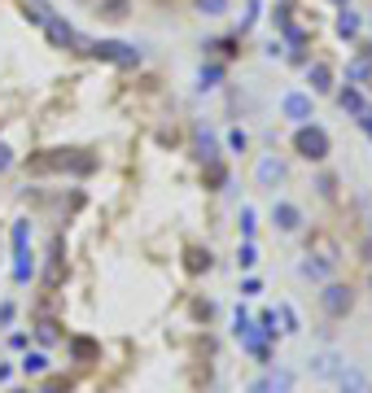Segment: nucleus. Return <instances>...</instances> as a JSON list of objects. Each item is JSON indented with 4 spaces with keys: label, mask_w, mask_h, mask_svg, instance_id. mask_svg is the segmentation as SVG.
Segmentation results:
<instances>
[{
    "label": "nucleus",
    "mask_w": 372,
    "mask_h": 393,
    "mask_svg": "<svg viewBox=\"0 0 372 393\" xmlns=\"http://www.w3.org/2000/svg\"><path fill=\"white\" fill-rule=\"evenodd\" d=\"M281 110H285V118H293V123H311V118H315V105H311L307 92H289V96L281 101Z\"/></svg>",
    "instance_id": "nucleus-6"
},
{
    "label": "nucleus",
    "mask_w": 372,
    "mask_h": 393,
    "mask_svg": "<svg viewBox=\"0 0 372 393\" xmlns=\"http://www.w3.org/2000/svg\"><path fill=\"white\" fill-rule=\"evenodd\" d=\"M363 254H368V258H372V241H368V245H363Z\"/></svg>",
    "instance_id": "nucleus-38"
},
{
    "label": "nucleus",
    "mask_w": 372,
    "mask_h": 393,
    "mask_svg": "<svg viewBox=\"0 0 372 393\" xmlns=\"http://www.w3.org/2000/svg\"><path fill=\"white\" fill-rule=\"evenodd\" d=\"M359 127L368 131V136H372V110H368V105H363V114H359Z\"/></svg>",
    "instance_id": "nucleus-36"
},
{
    "label": "nucleus",
    "mask_w": 372,
    "mask_h": 393,
    "mask_svg": "<svg viewBox=\"0 0 372 393\" xmlns=\"http://www.w3.org/2000/svg\"><path fill=\"white\" fill-rule=\"evenodd\" d=\"M40 393H70V380H66V376H48Z\"/></svg>",
    "instance_id": "nucleus-26"
},
{
    "label": "nucleus",
    "mask_w": 372,
    "mask_h": 393,
    "mask_svg": "<svg viewBox=\"0 0 372 393\" xmlns=\"http://www.w3.org/2000/svg\"><path fill=\"white\" fill-rule=\"evenodd\" d=\"M197 13L219 18V13H228V0H197Z\"/></svg>",
    "instance_id": "nucleus-22"
},
{
    "label": "nucleus",
    "mask_w": 372,
    "mask_h": 393,
    "mask_svg": "<svg viewBox=\"0 0 372 393\" xmlns=\"http://www.w3.org/2000/svg\"><path fill=\"white\" fill-rule=\"evenodd\" d=\"M259 293H263V284H259L254 275H245V280H241V297H259Z\"/></svg>",
    "instance_id": "nucleus-28"
},
{
    "label": "nucleus",
    "mask_w": 372,
    "mask_h": 393,
    "mask_svg": "<svg viewBox=\"0 0 372 393\" xmlns=\"http://www.w3.org/2000/svg\"><path fill=\"white\" fill-rule=\"evenodd\" d=\"M320 306H325L329 319H346V314L355 310V288H351V284L329 280V284H325V293H320Z\"/></svg>",
    "instance_id": "nucleus-2"
},
{
    "label": "nucleus",
    "mask_w": 372,
    "mask_h": 393,
    "mask_svg": "<svg viewBox=\"0 0 372 393\" xmlns=\"http://www.w3.org/2000/svg\"><path fill=\"white\" fill-rule=\"evenodd\" d=\"M271 223H276V232L293 236L298 227H303V210H298L293 201H276V205H271Z\"/></svg>",
    "instance_id": "nucleus-5"
},
{
    "label": "nucleus",
    "mask_w": 372,
    "mask_h": 393,
    "mask_svg": "<svg viewBox=\"0 0 372 393\" xmlns=\"http://www.w3.org/2000/svg\"><path fill=\"white\" fill-rule=\"evenodd\" d=\"M228 149H232V153H245V149H250V136H245L241 127H232V131H228Z\"/></svg>",
    "instance_id": "nucleus-23"
},
{
    "label": "nucleus",
    "mask_w": 372,
    "mask_h": 393,
    "mask_svg": "<svg viewBox=\"0 0 372 393\" xmlns=\"http://www.w3.org/2000/svg\"><path fill=\"white\" fill-rule=\"evenodd\" d=\"M281 179H285V162H281L276 153H267L263 162H259V183H263V188H276Z\"/></svg>",
    "instance_id": "nucleus-9"
},
{
    "label": "nucleus",
    "mask_w": 372,
    "mask_h": 393,
    "mask_svg": "<svg viewBox=\"0 0 372 393\" xmlns=\"http://www.w3.org/2000/svg\"><path fill=\"white\" fill-rule=\"evenodd\" d=\"M223 79V66H202V88H219Z\"/></svg>",
    "instance_id": "nucleus-25"
},
{
    "label": "nucleus",
    "mask_w": 372,
    "mask_h": 393,
    "mask_svg": "<svg viewBox=\"0 0 372 393\" xmlns=\"http://www.w3.org/2000/svg\"><path fill=\"white\" fill-rule=\"evenodd\" d=\"M337 5H342V9H346V5H351V0H337Z\"/></svg>",
    "instance_id": "nucleus-40"
},
{
    "label": "nucleus",
    "mask_w": 372,
    "mask_h": 393,
    "mask_svg": "<svg viewBox=\"0 0 372 393\" xmlns=\"http://www.w3.org/2000/svg\"><path fill=\"white\" fill-rule=\"evenodd\" d=\"M333 380H337V389H342V393H363V389H368L363 372H359V367H346V363H342V372H337Z\"/></svg>",
    "instance_id": "nucleus-11"
},
{
    "label": "nucleus",
    "mask_w": 372,
    "mask_h": 393,
    "mask_svg": "<svg viewBox=\"0 0 372 393\" xmlns=\"http://www.w3.org/2000/svg\"><path fill=\"white\" fill-rule=\"evenodd\" d=\"M281 319H285V328H281V332H289V336H293V332H298V314H293V306H285V310H281Z\"/></svg>",
    "instance_id": "nucleus-29"
},
{
    "label": "nucleus",
    "mask_w": 372,
    "mask_h": 393,
    "mask_svg": "<svg viewBox=\"0 0 372 393\" xmlns=\"http://www.w3.org/2000/svg\"><path fill=\"white\" fill-rule=\"evenodd\" d=\"M237 262H241V271H250L254 262H259V249H254V241H245V245L237 249Z\"/></svg>",
    "instance_id": "nucleus-20"
},
{
    "label": "nucleus",
    "mask_w": 372,
    "mask_h": 393,
    "mask_svg": "<svg viewBox=\"0 0 372 393\" xmlns=\"http://www.w3.org/2000/svg\"><path fill=\"white\" fill-rule=\"evenodd\" d=\"M337 105H342V110L346 114H363V92H355V88H346V92H337Z\"/></svg>",
    "instance_id": "nucleus-16"
},
{
    "label": "nucleus",
    "mask_w": 372,
    "mask_h": 393,
    "mask_svg": "<svg viewBox=\"0 0 372 393\" xmlns=\"http://www.w3.org/2000/svg\"><path fill=\"white\" fill-rule=\"evenodd\" d=\"M35 341H40V346H57V341H62V332H57V324H48V319H44V324L35 328Z\"/></svg>",
    "instance_id": "nucleus-19"
},
{
    "label": "nucleus",
    "mask_w": 372,
    "mask_h": 393,
    "mask_svg": "<svg viewBox=\"0 0 372 393\" xmlns=\"http://www.w3.org/2000/svg\"><path fill=\"white\" fill-rule=\"evenodd\" d=\"M13 324V302H0V328Z\"/></svg>",
    "instance_id": "nucleus-32"
},
{
    "label": "nucleus",
    "mask_w": 372,
    "mask_h": 393,
    "mask_svg": "<svg viewBox=\"0 0 372 393\" xmlns=\"http://www.w3.org/2000/svg\"><path fill=\"white\" fill-rule=\"evenodd\" d=\"M320 193L333 197V193H337V179H333V175H325V179H320Z\"/></svg>",
    "instance_id": "nucleus-34"
},
{
    "label": "nucleus",
    "mask_w": 372,
    "mask_h": 393,
    "mask_svg": "<svg viewBox=\"0 0 372 393\" xmlns=\"http://www.w3.org/2000/svg\"><path fill=\"white\" fill-rule=\"evenodd\" d=\"M13 166V153H9V144H0V175H5Z\"/></svg>",
    "instance_id": "nucleus-33"
},
{
    "label": "nucleus",
    "mask_w": 372,
    "mask_h": 393,
    "mask_svg": "<svg viewBox=\"0 0 372 393\" xmlns=\"http://www.w3.org/2000/svg\"><path fill=\"white\" fill-rule=\"evenodd\" d=\"M92 57H101V62H118V66H140V52L132 44H123V40H101V44H92Z\"/></svg>",
    "instance_id": "nucleus-3"
},
{
    "label": "nucleus",
    "mask_w": 372,
    "mask_h": 393,
    "mask_svg": "<svg viewBox=\"0 0 372 393\" xmlns=\"http://www.w3.org/2000/svg\"><path fill=\"white\" fill-rule=\"evenodd\" d=\"M351 79H368V62H351Z\"/></svg>",
    "instance_id": "nucleus-35"
},
{
    "label": "nucleus",
    "mask_w": 372,
    "mask_h": 393,
    "mask_svg": "<svg viewBox=\"0 0 372 393\" xmlns=\"http://www.w3.org/2000/svg\"><path fill=\"white\" fill-rule=\"evenodd\" d=\"M92 354H96V346H92V341H84V336L74 341V358H92Z\"/></svg>",
    "instance_id": "nucleus-31"
},
{
    "label": "nucleus",
    "mask_w": 372,
    "mask_h": 393,
    "mask_svg": "<svg viewBox=\"0 0 372 393\" xmlns=\"http://www.w3.org/2000/svg\"><path fill=\"white\" fill-rule=\"evenodd\" d=\"M35 275V258H31V249H18V262H13V280L18 284H27Z\"/></svg>",
    "instance_id": "nucleus-15"
},
{
    "label": "nucleus",
    "mask_w": 372,
    "mask_h": 393,
    "mask_svg": "<svg viewBox=\"0 0 372 393\" xmlns=\"http://www.w3.org/2000/svg\"><path fill=\"white\" fill-rule=\"evenodd\" d=\"M128 9H132V0H101V18H110V22H123Z\"/></svg>",
    "instance_id": "nucleus-17"
},
{
    "label": "nucleus",
    "mask_w": 372,
    "mask_h": 393,
    "mask_svg": "<svg viewBox=\"0 0 372 393\" xmlns=\"http://www.w3.org/2000/svg\"><path fill=\"white\" fill-rule=\"evenodd\" d=\"M307 372H311L315 380H333V376L342 372V354H337V350H320V354H311V358H307Z\"/></svg>",
    "instance_id": "nucleus-4"
},
{
    "label": "nucleus",
    "mask_w": 372,
    "mask_h": 393,
    "mask_svg": "<svg viewBox=\"0 0 372 393\" xmlns=\"http://www.w3.org/2000/svg\"><path fill=\"white\" fill-rule=\"evenodd\" d=\"M293 389V372H276V376H267V393H289Z\"/></svg>",
    "instance_id": "nucleus-18"
},
{
    "label": "nucleus",
    "mask_w": 372,
    "mask_h": 393,
    "mask_svg": "<svg viewBox=\"0 0 372 393\" xmlns=\"http://www.w3.org/2000/svg\"><path fill=\"white\" fill-rule=\"evenodd\" d=\"M27 22L44 26V22H48V5H40V0H31V5H27Z\"/></svg>",
    "instance_id": "nucleus-24"
},
{
    "label": "nucleus",
    "mask_w": 372,
    "mask_h": 393,
    "mask_svg": "<svg viewBox=\"0 0 372 393\" xmlns=\"http://www.w3.org/2000/svg\"><path fill=\"white\" fill-rule=\"evenodd\" d=\"M241 232H245V241H254V210L250 205L241 210Z\"/></svg>",
    "instance_id": "nucleus-27"
},
{
    "label": "nucleus",
    "mask_w": 372,
    "mask_h": 393,
    "mask_svg": "<svg viewBox=\"0 0 372 393\" xmlns=\"http://www.w3.org/2000/svg\"><path fill=\"white\" fill-rule=\"evenodd\" d=\"M9 393H31V389H9Z\"/></svg>",
    "instance_id": "nucleus-39"
},
{
    "label": "nucleus",
    "mask_w": 372,
    "mask_h": 393,
    "mask_svg": "<svg viewBox=\"0 0 372 393\" xmlns=\"http://www.w3.org/2000/svg\"><path fill=\"white\" fill-rule=\"evenodd\" d=\"M44 31H48V40H53L57 48L74 44V26H70L66 18H57V13H48V22H44Z\"/></svg>",
    "instance_id": "nucleus-10"
},
{
    "label": "nucleus",
    "mask_w": 372,
    "mask_h": 393,
    "mask_svg": "<svg viewBox=\"0 0 372 393\" xmlns=\"http://www.w3.org/2000/svg\"><path fill=\"white\" fill-rule=\"evenodd\" d=\"M188 271H210V249H188Z\"/></svg>",
    "instance_id": "nucleus-21"
},
{
    "label": "nucleus",
    "mask_w": 372,
    "mask_h": 393,
    "mask_svg": "<svg viewBox=\"0 0 372 393\" xmlns=\"http://www.w3.org/2000/svg\"><path fill=\"white\" fill-rule=\"evenodd\" d=\"M18 367H22L27 376H44V372H48V354H40V350H27Z\"/></svg>",
    "instance_id": "nucleus-14"
},
{
    "label": "nucleus",
    "mask_w": 372,
    "mask_h": 393,
    "mask_svg": "<svg viewBox=\"0 0 372 393\" xmlns=\"http://www.w3.org/2000/svg\"><path fill=\"white\" fill-rule=\"evenodd\" d=\"M27 223H13V249H27Z\"/></svg>",
    "instance_id": "nucleus-30"
},
{
    "label": "nucleus",
    "mask_w": 372,
    "mask_h": 393,
    "mask_svg": "<svg viewBox=\"0 0 372 393\" xmlns=\"http://www.w3.org/2000/svg\"><path fill=\"white\" fill-rule=\"evenodd\" d=\"M193 153H197V162H219V140L210 136V131L202 127V131H197V136H193Z\"/></svg>",
    "instance_id": "nucleus-8"
},
{
    "label": "nucleus",
    "mask_w": 372,
    "mask_h": 393,
    "mask_svg": "<svg viewBox=\"0 0 372 393\" xmlns=\"http://www.w3.org/2000/svg\"><path fill=\"white\" fill-rule=\"evenodd\" d=\"M307 84H311V92H315V96L333 92V70H329L325 62H307Z\"/></svg>",
    "instance_id": "nucleus-7"
},
{
    "label": "nucleus",
    "mask_w": 372,
    "mask_h": 393,
    "mask_svg": "<svg viewBox=\"0 0 372 393\" xmlns=\"http://www.w3.org/2000/svg\"><path fill=\"white\" fill-rule=\"evenodd\" d=\"M9 376H13V367H9V363H0V385H9Z\"/></svg>",
    "instance_id": "nucleus-37"
},
{
    "label": "nucleus",
    "mask_w": 372,
    "mask_h": 393,
    "mask_svg": "<svg viewBox=\"0 0 372 393\" xmlns=\"http://www.w3.org/2000/svg\"><path fill=\"white\" fill-rule=\"evenodd\" d=\"M368 393H372V389H368Z\"/></svg>",
    "instance_id": "nucleus-41"
},
{
    "label": "nucleus",
    "mask_w": 372,
    "mask_h": 393,
    "mask_svg": "<svg viewBox=\"0 0 372 393\" xmlns=\"http://www.w3.org/2000/svg\"><path fill=\"white\" fill-rule=\"evenodd\" d=\"M298 271H303L307 280H329L333 262H329V258H315V254H311V258H307V262H303V267H298Z\"/></svg>",
    "instance_id": "nucleus-13"
},
{
    "label": "nucleus",
    "mask_w": 372,
    "mask_h": 393,
    "mask_svg": "<svg viewBox=\"0 0 372 393\" xmlns=\"http://www.w3.org/2000/svg\"><path fill=\"white\" fill-rule=\"evenodd\" d=\"M293 149L307 157V162H325L333 140H329V131L325 127H315V123H298V136H293Z\"/></svg>",
    "instance_id": "nucleus-1"
},
{
    "label": "nucleus",
    "mask_w": 372,
    "mask_h": 393,
    "mask_svg": "<svg viewBox=\"0 0 372 393\" xmlns=\"http://www.w3.org/2000/svg\"><path fill=\"white\" fill-rule=\"evenodd\" d=\"M289 393H293V389H289Z\"/></svg>",
    "instance_id": "nucleus-42"
},
{
    "label": "nucleus",
    "mask_w": 372,
    "mask_h": 393,
    "mask_svg": "<svg viewBox=\"0 0 372 393\" xmlns=\"http://www.w3.org/2000/svg\"><path fill=\"white\" fill-rule=\"evenodd\" d=\"M359 31H363V18H359L351 5H346V9L337 13V35H342V40H355Z\"/></svg>",
    "instance_id": "nucleus-12"
}]
</instances>
